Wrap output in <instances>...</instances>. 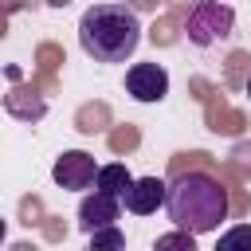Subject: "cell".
Segmentation results:
<instances>
[{
  "mask_svg": "<svg viewBox=\"0 0 251 251\" xmlns=\"http://www.w3.org/2000/svg\"><path fill=\"white\" fill-rule=\"evenodd\" d=\"M165 212L176 227L192 231V235H204V231H216L224 220H227V188L204 173V169H188L180 173L169 192H165Z\"/></svg>",
  "mask_w": 251,
  "mask_h": 251,
  "instance_id": "obj_1",
  "label": "cell"
},
{
  "mask_svg": "<svg viewBox=\"0 0 251 251\" xmlns=\"http://www.w3.org/2000/svg\"><path fill=\"white\" fill-rule=\"evenodd\" d=\"M141 43V20L126 4H94L78 20V47L94 63H126Z\"/></svg>",
  "mask_w": 251,
  "mask_h": 251,
  "instance_id": "obj_2",
  "label": "cell"
},
{
  "mask_svg": "<svg viewBox=\"0 0 251 251\" xmlns=\"http://www.w3.org/2000/svg\"><path fill=\"white\" fill-rule=\"evenodd\" d=\"M235 27V12L231 4H220V0H200L192 12H188V24H184V35L188 43L196 47H212V43H224Z\"/></svg>",
  "mask_w": 251,
  "mask_h": 251,
  "instance_id": "obj_3",
  "label": "cell"
},
{
  "mask_svg": "<svg viewBox=\"0 0 251 251\" xmlns=\"http://www.w3.org/2000/svg\"><path fill=\"white\" fill-rule=\"evenodd\" d=\"M51 176H55V184H59V188H67V192H82V188H90V184H94L98 165H94V157H90V153H82V149H67V153H59V157H55Z\"/></svg>",
  "mask_w": 251,
  "mask_h": 251,
  "instance_id": "obj_4",
  "label": "cell"
},
{
  "mask_svg": "<svg viewBox=\"0 0 251 251\" xmlns=\"http://www.w3.org/2000/svg\"><path fill=\"white\" fill-rule=\"evenodd\" d=\"M126 90L137 102H161L169 94V75L161 63H133L126 71Z\"/></svg>",
  "mask_w": 251,
  "mask_h": 251,
  "instance_id": "obj_5",
  "label": "cell"
},
{
  "mask_svg": "<svg viewBox=\"0 0 251 251\" xmlns=\"http://www.w3.org/2000/svg\"><path fill=\"white\" fill-rule=\"evenodd\" d=\"M118 212H122V200H118V196L94 192V196H86V200L78 204V227L90 235V231H98V227H110V224L118 220Z\"/></svg>",
  "mask_w": 251,
  "mask_h": 251,
  "instance_id": "obj_6",
  "label": "cell"
},
{
  "mask_svg": "<svg viewBox=\"0 0 251 251\" xmlns=\"http://www.w3.org/2000/svg\"><path fill=\"white\" fill-rule=\"evenodd\" d=\"M165 192H169L165 180H157V176H141V180L129 184V192H126L122 200H126V212H133V216H149V212H157V208L165 204Z\"/></svg>",
  "mask_w": 251,
  "mask_h": 251,
  "instance_id": "obj_7",
  "label": "cell"
},
{
  "mask_svg": "<svg viewBox=\"0 0 251 251\" xmlns=\"http://www.w3.org/2000/svg\"><path fill=\"white\" fill-rule=\"evenodd\" d=\"M129 184H133V176H129L126 165H118V161H114V165H98V176H94V188H98V192L122 200V196L129 192Z\"/></svg>",
  "mask_w": 251,
  "mask_h": 251,
  "instance_id": "obj_8",
  "label": "cell"
},
{
  "mask_svg": "<svg viewBox=\"0 0 251 251\" xmlns=\"http://www.w3.org/2000/svg\"><path fill=\"white\" fill-rule=\"evenodd\" d=\"M4 106H8V114L24 118V122H35V118H43V114H47V102H43V98H35V94H27V90H12V94L4 98Z\"/></svg>",
  "mask_w": 251,
  "mask_h": 251,
  "instance_id": "obj_9",
  "label": "cell"
},
{
  "mask_svg": "<svg viewBox=\"0 0 251 251\" xmlns=\"http://www.w3.org/2000/svg\"><path fill=\"white\" fill-rule=\"evenodd\" d=\"M86 251H126V235H122V227H118V224H110V227L90 231Z\"/></svg>",
  "mask_w": 251,
  "mask_h": 251,
  "instance_id": "obj_10",
  "label": "cell"
},
{
  "mask_svg": "<svg viewBox=\"0 0 251 251\" xmlns=\"http://www.w3.org/2000/svg\"><path fill=\"white\" fill-rule=\"evenodd\" d=\"M153 251H196V239H192V231L176 227V231H165V235H157Z\"/></svg>",
  "mask_w": 251,
  "mask_h": 251,
  "instance_id": "obj_11",
  "label": "cell"
},
{
  "mask_svg": "<svg viewBox=\"0 0 251 251\" xmlns=\"http://www.w3.org/2000/svg\"><path fill=\"white\" fill-rule=\"evenodd\" d=\"M216 251H251V224H235L231 231H224Z\"/></svg>",
  "mask_w": 251,
  "mask_h": 251,
  "instance_id": "obj_12",
  "label": "cell"
},
{
  "mask_svg": "<svg viewBox=\"0 0 251 251\" xmlns=\"http://www.w3.org/2000/svg\"><path fill=\"white\" fill-rule=\"evenodd\" d=\"M47 4H51V8H67L71 0H47Z\"/></svg>",
  "mask_w": 251,
  "mask_h": 251,
  "instance_id": "obj_13",
  "label": "cell"
},
{
  "mask_svg": "<svg viewBox=\"0 0 251 251\" xmlns=\"http://www.w3.org/2000/svg\"><path fill=\"white\" fill-rule=\"evenodd\" d=\"M4 231H8V224H4V216H0V243H4Z\"/></svg>",
  "mask_w": 251,
  "mask_h": 251,
  "instance_id": "obj_14",
  "label": "cell"
},
{
  "mask_svg": "<svg viewBox=\"0 0 251 251\" xmlns=\"http://www.w3.org/2000/svg\"><path fill=\"white\" fill-rule=\"evenodd\" d=\"M247 94H251V78H247Z\"/></svg>",
  "mask_w": 251,
  "mask_h": 251,
  "instance_id": "obj_15",
  "label": "cell"
}]
</instances>
